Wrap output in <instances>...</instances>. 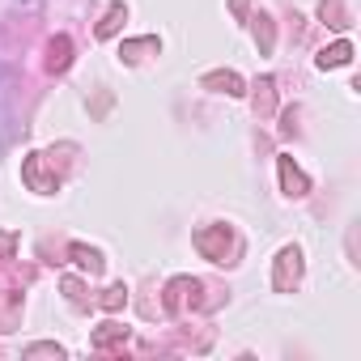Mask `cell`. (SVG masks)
<instances>
[{
  "label": "cell",
  "instance_id": "obj_1",
  "mask_svg": "<svg viewBox=\"0 0 361 361\" xmlns=\"http://www.w3.org/2000/svg\"><path fill=\"white\" fill-rule=\"evenodd\" d=\"M344 60H348V47H331V56H323L319 64L327 68V64H344Z\"/></svg>",
  "mask_w": 361,
  "mask_h": 361
}]
</instances>
